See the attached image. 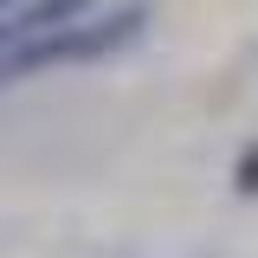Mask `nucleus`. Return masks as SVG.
Instances as JSON below:
<instances>
[{"mask_svg":"<svg viewBox=\"0 0 258 258\" xmlns=\"http://www.w3.org/2000/svg\"><path fill=\"white\" fill-rule=\"evenodd\" d=\"M142 26H149V7H142V0H129V7L110 13V20H91V26H52V32H39V39H20V45H7V52H0V84H20V78L52 71V64L110 58V52L136 45Z\"/></svg>","mask_w":258,"mask_h":258,"instance_id":"obj_1","label":"nucleus"},{"mask_svg":"<svg viewBox=\"0 0 258 258\" xmlns=\"http://www.w3.org/2000/svg\"><path fill=\"white\" fill-rule=\"evenodd\" d=\"M84 7L91 0H32V7H20L13 20H0V52L20 45V39H39V32H52V26H71Z\"/></svg>","mask_w":258,"mask_h":258,"instance_id":"obj_2","label":"nucleus"},{"mask_svg":"<svg viewBox=\"0 0 258 258\" xmlns=\"http://www.w3.org/2000/svg\"><path fill=\"white\" fill-rule=\"evenodd\" d=\"M232 194H245V200L258 194V142L239 155V168H232Z\"/></svg>","mask_w":258,"mask_h":258,"instance_id":"obj_3","label":"nucleus"},{"mask_svg":"<svg viewBox=\"0 0 258 258\" xmlns=\"http://www.w3.org/2000/svg\"><path fill=\"white\" fill-rule=\"evenodd\" d=\"M0 7H7V0H0Z\"/></svg>","mask_w":258,"mask_h":258,"instance_id":"obj_4","label":"nucleus"}]
</instances>
